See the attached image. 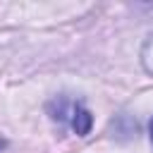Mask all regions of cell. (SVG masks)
<instances>
[{
	"label": "cell",
	"instance_id": "cell-1",
	"mask_svg": "<svg viewBox=\"0 0 153 153\" xmlns=\"http://www.w3.org/2000/svg\"><path fill=\"white\" fill-rule=\"evenodd\" d=\"M72 129L79 134V136H86L88 131H91V124H93V117H91V112L81 105V103H74V110H72Z\"/></svg>",
	"mask_w": 153,
	"mask_h": 153
},
{
	"label": "cell",
	"instance_id": "cell-3",
	"mask_svg": "<svg viewBox=\"0 0 153 153\" xmlns=\"http://www.w3.org/2000/svg\"><path fill=\"white\" fill-rule=\"evenodd\" d=\"M2 148H5V141H0V151H2Z\"/></svg>",
	"mask_w": 153,
	"mask_h": 153
},
{
	"label": "cell",
	"instance_id": "cell-2",
	"mask_svg": "<svg viewBox=\"0 0 153 153\" xmlns=\"http://www.w3.org/2000/svg\"><path fill=\"white\" fill-rule=\"evenodd\" d=\"M151 141H153V120H151Z\"/></svg>",
	"mask_w": 153,
	"mask_h": 153
},
{
	"label": "cell",
	"instance_id": "cell-4",
	"mask_svg": "<svg viewBox=\"0 0 153 153\" xmlns=\"http://www.w3.org/2000/svg\"><path fill=\"white\" fill-rule=\"evenodd\" d=\"M148 10H151V12H153V5H151V7H148Z\"/></svg>",
	"mask_w": 153,
	"mask_h": 153
}]
</instances>
